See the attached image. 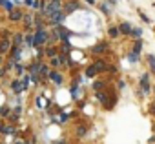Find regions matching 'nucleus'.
Instances as JSON below:
<instances>
[{"label":"nucleus","instance_id":"nucleus-1","mask_svg":"<svg viewBox=\"0 0 155 144\" xmlns=\"http://www.w3.org/2000/svg\"><path fill=\"white\" fill-rule=\"evenodd\" d=\"M106 69V64L102 62V60H97L93 66H90L88 69H86V77H95L99 71H104Z\"/></svg>","mask_w":155,"mask_h":144},{"label":"nucleus","instance_id":"nucleus-2","mask_svg":"<svg viewBox=\"0 0 155 144\" xmlns=\"http://www.w3.org/2000/svg\"><path fill=\"white\" fill-rule=\"evenodd\" d=\"M140 91L142 93H148L150 91V77H148V73H144L140 77Z\"/></svg>","mask_w":155,"mask_h":144},{"label":"nucleus","instance_id":"nucleus-3","mask_svg":"<svg viewBox=\"0 0 155 144\" xmlns=\"http://www.w3.org/2000/svg\"><path fill=\"white\" fill-rule=\"evenodd\" d=\"M117 28H119V31L124 33V35H131V31H133V26H131L130 22H122V24H119Z\"/></svg>","mask_w":155,"mask_h":144},{"label":"nucleus","instance_id":"nucleus-4","mask_svg":"<svg viewBox=\"0 0 155 144\" xmlns=\"http://www.w3.org/2000/svg\"><path fill=\"white\" fill-rule=\"evenodd\" d=\"M140 49H142V40H140V38H137V40H135V44H133V49H131V53H135V55H140Z\"/></svg>","mask_w":155,"mask_h":144},{"label":"nucleus","instance_id":"nucleus-5","mask_svg":"<svg viewBox=\"0 0 155 144\" xmlns=\"http://www.w3.org/2000/svg\"><path fill=\"white\" fill-rule=\"evenodd\" d=\"M146 62L150 64L151 71H153V73H155V55H148V57H146Z\"/></svg>","mask_w":155,"mask_h":144},{"label":"nucleus","instance_id":"nucleus-6","mask_svg":"<svg viewBox=\"0 0 155 144\" xmlns=\"http://www.w3.org/2000/svg\"><path fill=\"white\" fill-rule=\"evenodd\" d=\"M119 35H120L119 28H117V26H111V28H110V37H111V38H115V37H119Z\"/></svg>","mask_w":155,"mask_h":144},{"label":"nucleus","instance_id":"nucleus-7","mask_svg":"<svg viewBox=\"0 0 155 144\" xmlns=\"http://www.w3.org/2000/svg\"><path fill=\"white\" fill-rule=\"evenodd\" d=\"M68 97H69V95H68L66 91H60V93H58V102H68Z\"/></svg>","mask_w":155,"mask_h":144},{"label":"nucleus","instance_id":"nucleus-8","mask_svg":"<svg viewBox=\"0 0 155 144\" xmlns=\"http://www.w3.org/2000/svg\"><path fill=\"white\" fill-rule=\"evenodd\" d=\"M48 135H49V137H57V135H58V128H57V126L49 128V129H48Z\"/></svg>","mask_w":155,"mask_h":144},{"label":"nucleus","instance_id":"nucleus-9","mask_svg":"<svg viewBox=\"0 0 155 144\" xmlns=\"http://www.w3.org/2000/svg\"><path fill=\"white\" fill-rule=\"evenodd\" d=\"M104 49H106V44H104V42H102V44H97V46L93 47V51H95V53H99V51H104Z\"/></svg>","mask_w":155,"mask_h":144},{"label":"nucleus","instance_id":"nucleus-10","mask_svg":"<svg viewBox=\"0 0 155 144\" xmlns=\"http://www.w3.org/2000/svg\"><path fill=\"white\" fill-rule=\"evenodd\" d=\"M131 35H133V37H137V38H139V37H140V35H142V29H140V28H133V31H131Z\"/></svg>","mask_w":155,"mask_h":144},{"label":"nucleus","instance_id":"nucleus-11","mask_svg":"<svg viewBox=\"0 0 155 144\" xmlns=\"http://www.w3.org/2000/svg\"><path fill=\"white\" fill-rule=\"evenodd\" d=\"M97 99H99V100L104 104V102L108 100V95H106V93H97Z\"/></svg>","mask_w":155,"mask_h":144},{"label":"nucleus","instance_id":"nucleus-12","mask_svg":"<svg viewBox=\"0 0 155 144\" xmlns=\"http://www.w3.org/2000/svg\"><path fill=\"white\" fill-rule=\"evenodd\" d=\"M4 100H6V97H4V93H2V91H0V106L4 104Z\"/></svg>","mask_w":155,"mask_h":144},{"label":"nucleus","instance_id":"nucleus-13","mask_svg":"<svg viewBox=\"0 0 155 144\" xmlns=\"http://www.w3.org/2000/svg\"><path fill=\"white\" fill-rule=\"evenodd\" d=\"M111 2H117V0H111Z\"/></svg>","mask_w":155,"mask_h":144},{"label":"nucleus","instance_id":"nucleus-14","mask_svg":"<svg viewBox=\"0 0 155 144\" xmlns=\"http://www.w3.org/2000/svg\"><path fill=\"white\" fill-rule=\"evenodd\" d=\"M153 129H155V126H153Z\"/></svg>","mask_w":155,"mask_h":144}]
</instances>
